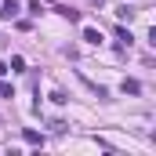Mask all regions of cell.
<instances>
[{
	"label": "cell",
	"mask_w": 156,
	"mask_h": 156,
	"mask_svg": "<svg viewBox=\"0 0 156 156\" xmlns=\"http://www.w3.org/2000/svg\"><path fill=\"white\" fill-rule=\"evenodd\" d=\"M18 11H22V7H18L15 0H4V4H0V18H18Z\"/></svg>",
	"instance_id": "6da1fadb"
},
{
	"label": "cell",
	"mask_w": 156,
	"mask_h": 156,
	"mask_svg": "<svg viewBox=\"0 0 156 156\" xmlns=\"http://www.w3.org/2000/svg\"><path fill=\"white\" fill-rule=\"evenodd\" d=\"M22 138H26L29 145H44V134H40V131H33V127H26V131H22Z\"/></svg>",
	"instance_id": "7a4b0ae2"
},
{
	"label": "cell",
	"mask_w": 156,
	"mask_h": 156,
	"mask_svg": "<svg viewBox=\"0 0 156 156\" xmlns=\"http://www.w3.org/2000/svg\"><path fill=\"white\" fill-rule=\"evenodd\" d=\"M120 91H123V94H138V91H142V83H138V80H123V83H120Z\"/></svg>",
	"instance_id": "3957f363"
},
{
	"label": "cell",
	"mask_w": 156,
	"mask_h": 156,
	"mask_svg": "<svg viewBox=\"0 0 156 156\" xmlns=\"http://www.w3.org/2000/svg\"><path fill=\"white\" fill-rule=\"evenodd\" d=\"M58 15L69 18V22H80V11H73V7H58Z\"/></svg>",
	"instance_id": "277c9868"
},
{
	"label": "cell",
	"mask_w": 156,
	"mask_h": 156,
	"mask_svg": "<svg viewBox=\"0 0 156 156\" xmlns=\"http://www.w3.org/2000/svg\"><path fill=\"white\" fill-rule=\"evenodd\" d=\"M83 40H87V44H102V33H98V29H83Z\"/></svg>",
	"instance_id": "5b68a950"
},
{
	"label": "cell",
	"mask_w": 156,
	"mask_h": 156,
	"mask_svg": "<svg viewBox=\"0 0 156 156\" xmlns=\"http://www.w3.org/2000/svg\"><path fill=\"white\" fill-rule=\"evenodd\" d=\"M7 69H15V73H22V69H26V58H22V55H15V58H11V66H7Z\"/></svg>",
	"instance_id": "8992f818"
},
{
	"label": "cell",
	"mask_w": 156,
	"mask_h": 156,
	"mask_svg": "<svg viewBox=\"0 0 156 156\" xmlns=\"http://www.w3.org/2000/svg\"><path fill=\"white\" fill-rule=\"evenodd\" d=\"M51 102H55V105H66L69 98H66V91H51Z\"/></svg>",
	"instance_id": "52a82bcc"
},
{
	"label": "cell",
	"mask_w": 156,
	"mask_h": 156,
	"mask_svg": "<svg viewBox=\"0 0 156 156\" xmlns=\"http://www.w3.org/2000/svg\"><path fill=\"white\" fill-rule=\"evenodd\" d=\"M0 98H15V91H11V83H7V80H0Z\"/></svg>",
	"instance_id": "ba28073f"
},
{
	"label": "cell",
	"mask_w": 156,
	"mask_h": 156,
	"mask_svg": "<svg viewBox=\"0 0 156 156\" xmlns=\"http://www.w3.org/2000/svg\"><path fill=\"white\" fill-rule=\"evenodd\" d=\"M116 18H127V22H131V18H134V7H116Z\"/></svg>",
	"instance_id": "9c48e42d"
},
{
	"label": "cell",
	"mask_w": 156,
	"mask_h": 156,
	"mask_svg": "<svg viewBox=\"0 0 156 156\" xmlns=\"http://www.w3.org/2000/svg\"><path fill=\"white\" fill-rule=\"evenodd\" d=\"M7 73H11V69H7V62H0V76H7Z\"/></svg>",
	"instance_id": "30bf717a"
}]
</instances>
